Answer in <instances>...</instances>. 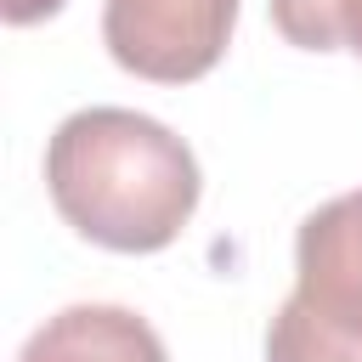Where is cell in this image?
Wrapping results in <instances>:
<instances>
[{
  "instance_id": "cell-1",
  "label": "cell",
  "mask_w": 362,
  "mask_h": 362,
  "mask_svg": "<svg viewBox=\"0 0 362 362\" xmlns=\"http://www.w3.org/2000/svg\"><path fill=\"white\" fill-rule=\"evenodd\" d=\"M45 192L96 249L158 255L198 209L204 175L192 147L136 107H79L45 141Z\"/></svg>"
},
{
  "instance_id": "cell-2",
  "label": "cell",
  "mask_w": 362,
  "mask_h": 362,
  "mask_svg": "<svg viewBox=\"0 0 362 362\" xmlns=\"http://www.w3.org/2000/svg\"><path fill=\"white\" fill-rule=\"evenodd\" d=\"M266 362H362V192L300 221L294 294L266 328Z\"/></svg>"
},
{
  "instance_id": "cell-3",
  "label": "cell",
  "mask_w": 362,
  "mask_h": 362,
  "mask_svg": "<svg viewBox=\"0 0 362 362\" xmlns=\"http://www.w3.org/2000/svg\"><path fill=\"white\" fill-rule=\"evenodd\" d=\"M238 28V0H102L107 57L153 85L204 79Z\"/></svg>"
},
{
  "instance_id": "cell-4",
  "label": "cell",
  "mask_w": 362,
  "mask_h": 362,
  "mask_svg": "<svg viewBox=\"0 0 362 362\" xmlns=\"http://www.w3.org/2000/svg\"><path fill=\"white\" fill-rule=\"evenodd\" d=\"M17 362H170V351L153 334V322L130 305L79 300L28 334Z\"/></svg>"
},
{
  "instance_id": "cell-5",
  "label": "cell",
  "mask_w": 362,
  "mask_h": 362,
  "mask_svg": "<svg viewBox=\"0 0 362 362\" xmlns=\"http://www.w3.org/2000/svg\"><path fill=\"white\" fill-rule=\"evenodd\" d=\"M272 23L300 51L362 57V0H272Z\"/></svg>"
},
{
  "instance_id": "cell-6",
  "label": "cell",
  "mask_w": 362,
  "mask_h": 362,
  "mask_svg": "<svg viewBox=\"0 0 362 362\" xmlns=\"http://www.w3.org/2000/svg\"><path fill=\"white\" fill-rule=\"evenodd\" d=\"M0 11H6V23H40V17H57L62 11V0H0Z\"/></svg>"
}]
</instances>
